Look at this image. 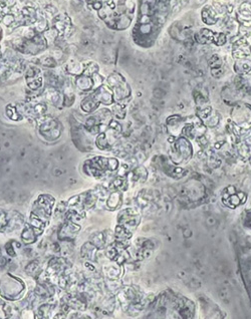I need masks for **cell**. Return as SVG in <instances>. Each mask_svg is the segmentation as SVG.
<instances>
[{"instance_id":"cell-1","label":"cell","mask_w":251,"mask_h":319,"mask_svg":"<svg viewBox=\"0 0 251 319\" xmlns=\"http://www.w3.org/2000/svg\"><path fill=\"white\" fill-rule=\"evenodd\" d=\"M233 69L236 74L244 75L251 71V45L246 38H238L232 45Z\"/></svg>"},{"instance_id":"cell-2","label":"cell","mask_w":251,"mask_h":319,"mask_svg":"<svg viewBox=\"0 0 251 319\" xmlns=\"http://www.w3.org/2000/svg\"><path fill=\"white\" fill-rule=\"evenodd\" d=\"M169 140L171 143L169 157L170 160L177 166L187 164L193 156V148L189 139L185 137H173Z\"/></svg>"},{"instance_id":"cell-3","label":"cell","mask_w":251,"mask_h":319,"mask_svg":"<svg viewBox=\"0 0 251 319\" xmlns=\"http://www.w3.org/2000/svg\"><path fill=\"white\" fill-rule=\"evenodd\" d=\"M14 47L17 51L23 54L37 55L46 49L47 42L43 35L35 34L33 31L30 35L25 34L23 37L16 39Z\"/></svg>"},{"instance_id":"cell-4","label":"cell","mask_w":251,"mask_h":319,"mask_svg":"<svg viewBox=\"0 0 251 319\" xmlns=\"http://www.w3.org/2000/svg\"><path fill=\"white\" fill-rule=\"evenodd\" d=\"M119 168V161L115 158L95 157L88 160L83 164V171L87 175L94 178H103L108 172L117 171Z\"/></svg>"},{"instance_id":"cell-5","label":"cell","mask_w":251,"mask_h":319,"mask_svg":"<svg viewBox=\"0 0 251 319\" xmlns=\"http://www.w3.org/2000/svg\"><path fill=\"white\" fill-rule=\"evenodd\" d=\"M38 133L47 142H54L60 138L62 127L59 121L49 116H42L37 119Z\"/></svg>"},{"instance_id":"cell-6","label":"cell","mask_w":251,"mask_h":319,"mask_svg":"<svg viewBox=\"0 0 251 319\" xmlns=\"http://www.w3.org/2000/svg\"><path fill=\"white\" fill-rule=\"evenodd\" d=\"M107 85L111 88L114 94V99L118 103L131 98L132 89L126 78L119 72H113L107 77Z\"/></svg>"},{"instance_id":"cell-7","label":"cell","mask_w":251,"mask_h":319,"mask_svg":"<svg viewBox=\"0 0 251 319\" xmlns=\"http://www.w3.org/2000/svg\"><path fill=\"white\" fill-rule=\"evenodd\" d=\"M24 283L18 280L17 278L4 274L1 275L0 279V294L7 299H17L23 293Z\"/></svg>"},{"instance_id":"cell-8","label":"cell","mask_w":251,"mask_h":319,"mask_svg":"<svg viewBox=\"0 0 251 319\" xmlns=\"http://www.w3.org/2000/svg\"><path fill=\"white\" fill-rule=\"evenodd\" d=\"M232 123L241 131L251 130V106L246 103H237L231 111Z\"/></svg>"},{"instance_id":"cell-9","label":"cell","mask_w":251,"mask_h":319,"mask_svg":"<svg viewBox=\"0 0 251 319\" xmlns=\"http://www.w3.org/2000/svg\"><path fill=\"white\" fill-rule=\"evenodd\" d=\"M24 76L26 86L31 92H38L42 90L45 84V79L42 70L38 66L28 65L25 69Z\"/></svg>"},{"instance_id":"cell-10","label":"cell","mask_w":251,"mask_h":319,"mask_svg":"<svg viewBox=\"0 0 251 319\" xmlns=\"http://www.w3.org/2000/svg\"><path fill=\"white\" fill-rule=\"evenodd\" d=\"M26 69L21 59H12L9 57H0V81L8 78L14 72H20Z\"/></svg>"},{"instance_id":"cell-11","label":"cell","mask_w":251,"mask_h":319,"mask_svg":"<svg viewBox=\"0 0 251 319\" xmlns=\"http://www.w3.org/2000/svg\"><path fill=\"white\" fill-rule=\"evenodd\" d=\"M197 116L206 126V128H215L219 125L221 117L220 114L215 111L211 106L204 105L197 108Z\"/></svg>"},{"instance_id":"cell-12","label":"cell","mask_w":251,"mask_h":319,"mask_svg":"<svg viewBox=\"0 0 251 319\" xmlns=\"http://www.w3.org/2000/svg\"><path fill=\"white\" fill-rule=\"evenodd\" d=\"M72 133V140L76 147L81 151L90 150V145L92 146V135L85 129L83 125L76 124L74 127L72 126L71 129Z\"/></svg>"},{"instance_id":"cell-13","label":"cell","mask_w":251,"mask_h":319,"mask_svg":"<svg viewBox=\"0 0 251 319\" xmlns=\"http://www.w3.org/2000/svg\"><path fill=\"white\" fill-rule=\"evenodd\" d=\"M92 95L101 105L111 106L115 102L113 91L108 85H105V84L99 87L98 89H96L95 91H93Z\"/></svg>"},{"instance_id":"cell-14","label":"cell","mask_w":251,"mask_h":319,"mask_svg":"<svg viewBox=\"0 0 251 319\" xmlns=\"http://www.w3.org/2000/svg\"><path fill=\"white\" fill-rule=\"evenodd\" d=\"M140 222V216L139 214L132 210V209H126L123 212H121L119 216V223L121 226L127 228L131 231V229H134L138 226Z\"/></svg>"},{"instance_id":"cell-15","label":"cell","mask_w":251,"mask_h":319,"mask_svg":"<svg viewBox=\"0 0 251 319\" xmlns=\"http://www.w3.org/2000/svg\"><path fill=\"white\" fill-rule=\"evenodd\" d=\"M73 85H74L75 89H77L78 91L83 92V93L93 92L97 89L94 75H88L85 73H81L77 76H74Z\"/></svg>"},{"instance_id":"cell-16","label":"cell","mask_w":251,"mask_h":319,"mask_svg":"<svg viewBox=\"0 0 251 319\" xmlns=\"http://www.w3.org/2000/svg\"><path fill=\"white\" fill-rule=\"evenodd\" d=\"M184 124H185V119H183L182 117H180L178 115H174V116L169 117L167 119V122H166L169 133L171 134V136L176 137V138L181 137Z\"/></svg>"},{"instance_id":"cell-17","label":"cell","mask_w":251,"mask_h":319,"mask_svg":"<svg viewBox=\"0 0 251 319\" xmlns=\"http://www.w3.org/2000/svg\"><path fill=\"white\" fill-rule=\"evenodd\" d=\"M208 65L213 77L219 78L224 74V61L219 54H213L208 61Z\"/></svg>"},{"instance_id":"cell-18","label":"cell","mask_w":251,"mask_h":319,"mask_svg":"<svg viewBox=\"0 0 251 319\" xmlns=\"http://www.w3.org/2000/svg\"><path fill=\"white\" fill-rule=\"evenodd\" d=\"M236 19L243 26H251V3L243 2L236 13Z\"/></svg>"},{"instance_id":"cell-19","label":"cell","mask_w":251,"mask_h":319,"mask_svg":"<svg viewBox=\"0 0 251 319\" xmlns=\"http://www.w3.org/2000/svg\"><path fill=\"white\" fill-rule=\"evenodd\" d=\"M74 85L73 83H66L63 82L60 88L62 96H63V106L70 107L73 105L75 101V92H74Z\"/></svg>"},{"instance_id":"cell-20","label":"cell","mask_w":251,"mask_h":319,"mask_svg":"<svg viewBox=\"0 0 251 319\" xmlns=\"http://www.w3.org/2000/svg\"><path fill=\"white\" fill-rule=\"evenodd\" d=\"M202 21L207 25H214L219 20V14L212 5H205L201 11Z\"/></svg>"},{"instance_id":"cell-21","label":"cell","mask_w":251,"mask_h":319,"mask_svg":"<svg viewBox=\"0 0 251 319\" xmlns=\"http://www.w3.org/2000/svg\"><path fill=\"white\" fill-rule=\"evenodd\" d=\"M100 103L94 98V96L91 94L90 96L86 97L81 103H80V109L83 113L86 114H93L95 113L99 107H100Z\"/></svg>"},{"instance_id":"cell-22","label":"cell","mask_w":251,"mask_h":319,"mask_svg":"<svg viewBox=\"0 0 251 319\" xmlns=\"http://www.w3.org/2000/svg\"><path fill=\"white\" fill-rule=\"evenodd\" d=\"M214 35H215V32H213L212 30H210L208 28H202L199 30V32H197L194 35V39L198 43L209 44V43H213Z\"/></svg>"},{"instance_id":"cell-23","label":"cell","mask_w":251,"mask_h":319,"mask_svg":"<svg viewBox=\"0 0 251 319\" xmlns=\"http://www.w3.org/2000/svg\"><path fill=\"white\" fill-rule=\"evenodd\" d=\"M223 200H224V202L227 201V202H226V205H227L228 207H230V208H235V207H237V206H239L240 204H242V203L245 202V200H246V195L243 194V193H241V192L235 193V191H234V192L230 193L229 196H228L226 199H223Z\"/></svg>"},{"instance_id":"cell-24","label":"cell","mask_w":251,"mask_h":319,"mask_svg":"<svg viewBox=\"0 0 251 319\" xmlns=\"http://www.w3.org/2000/svg\"><path fill=\"white\" fill-rule=\"evenodd\" d=\"M83 69H85V63L80 61H76V60H71L67 62L64 68L67 74L73 75V76H77L81 74L83 72Z\"/></svg>"},{"instance_id":"cell-25","label":"cell","mask_w":251,"mask_h":319,"mask_svg":"<svg viewBox=\"0 0 251 319\" xmlns=\"http://www.w3.org/2000/svg\"><path fill=\"white\" fill-rule=\"evenodd\" d=\"M96 253H97V247L91 242L85 244L81 247V256H83V258L94 260L96 257Z\"/></svg>"},{"instance_id":"cell-26","label":"cell","mask_w":251,"mask_h":319,"mask_svg":"<svg viewBox=\"0 0 251 319\" xmlns=\"http://www.w3.org/2000/svg\"><path fill=\"white\" fill-rule=\"evenodd\" d=\"M35 64L44 66V67L53 68L57 66V61L52 56H42V57H39L37 61H35Z\"/></svg>"},{"instance_id":"cell-27","label":"cell","mask_w":251,"mask_h":319,"mask_svg":"<svg viewBox=\"0 0 251 319\" xmlns=\"http://www.w3.org/2000/svg\"><path fill=\"white\" fill-rule=\"evenodd\" d=\"M121 197H122V195H121L120 192H114V193H112V194L110 195L109 199H108V203H107L108 207H109L110 209H115V208H117V207L120 205V203H121Z\"/></svg>"},{"instance_id":"cell-28","label":"cell","mask_w":251,"mask_h":319,"mask_svg":"<svg viewBox=\"0 0 251 319\" xmlns=\"http://www.w3.org/2000/svg\"><path fill=\"white\" fill-rule=\"evenodd\" d=\"M113 116L119 120H123L126 117V108L122 103H118L113 107Z\"/></svg>"},{"instance_id":"cell-29","label":"cell","mask_w":251,"mask_h":319,"mask_svg":"<svg viewBox=\"0 0 251 319\" xmlns=\"http://www.w3.org/2000/svg\"><path fill=\"white\" fill-rule=\"evenodd\" d=\"M10 224V212H6L0 209V231L9 227Z\"/></svg>"},{"instance_id":"cell-30","label":"cell","mask_w":251,"mask_h":319,"mask_svg":"<svg viewBox=\"0 0 251 319\" xmlns=\"http://www.w3.org/2000/svg\"><path fill=\"white\" fill-rule=\"evenodd\" d=\"M92 244H94L97 248H102L104 247V245L106 244V240H105V235L104 233H97L94 234L91 238L90 241Z\"/></svg>"},{"instance_id":"cell-31","label":"cell","mask_w":251,"mask_h":319,"mask_svg":"<svg viewBox=\"0 0 251 319\" xmlns=\"http://www.w3.org/2000/svg\"><path fill=\"white\" fill-rule=\"evenodd\" d=\"M6 114L12 121H19V120L22 119V116L19 114V112H18L16 107L8 106L7 110H6Z\"/></svg>"},{"instance_id":"cell-32","label":"cell","mask_w":251,"mask_h":319,"mask_svg":"<svg viewBox=\"0 0 251 319\" xmlns=\"http://www.w3.org/2000/svg\"><path fill=\"white\" fill-rule=\"evenodd\" d=\"M227 41V35L224 32H215L213 43L217 46H222Z\"/></svg>"},{"instance_id":"cell-33","label":"cell","mask_w":251,"mask_h":319,"mask_svg":"<svg viewBox=\"0 0 251 319\" xmlns=\"http://www.w3.org/2000/svg\"><path fill=\"white\" fill-rule=\"evenodd\" d=\"M244 137H245V138H244L243 141L251 148V133L250 134H246Z\"/></svg>"},{"instance_id":"cell-34","label":"cell","mask_w":251,"mask_h":319,"mask_svg":"<svg viewBox=\"0 0 251 319\" xmlns=\"http://www.w3.org/2000/svg\"><path fill=\"white\" fill-rule=\"evenodd\" d=\"M2 39V29L0 28V40Z\"/></svg>"},{"instance_id":"cell-35","label":"cell","mask_w":251,"mask_h":319,"mask_svg":"<svg viewBox=\"0 0 251 319\" xmlns=\"http://www.w3.org/2000/svg\"><path fill=\"white\" fill-rule=\"evenodd\" d=\"M248 161H249V164H250V166H251V156L250 157H249V159H248Z\"/></svg>"}]
</instances>
